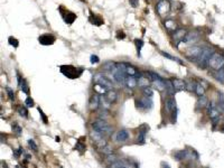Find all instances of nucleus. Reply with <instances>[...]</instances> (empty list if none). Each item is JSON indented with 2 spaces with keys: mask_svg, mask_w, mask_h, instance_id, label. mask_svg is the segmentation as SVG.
<instances>
[{
  "mask_svg": "<svg viewBox=\"0 0 224 168\" xmlns=\"http://www.w3.org/2000/svg\"><path fill=\"white\" fill-rule=\"evenodd\" d=\"M60 71H61V73L63 74L64 76H66L67 79H70V80H75V79H79V77L82 75L84 70L83 68H81V67L72 66V65H61Z\"/></svg>",
  "mask_w": 224,
  "mask_h": 168,
  "instance_id": "f257e3e1",
  "label": "nucleus"
},
{
  "mask_svg": "<svg viewBox=\"0 0 224 168\" xmlns=\"http://www.w3.org/2000/svg\"><path fill=\"white\" fill-rule=\"evenodd\" d=\"M92 128H93V130L97 131L102 136H108V134H111V132H112V127L109 126L104 120H97L93 122Z\"/></svg>",
  "mask_w": 224,
  "mask_h": 168,
  "instance_id": "f03ea898",
  "label": "nucleus"
},
{
  "mask_svg": "<svg viewBox=\"0 0 224 168\" xmlns=\"http://www.w3.org/2000/svg\"><path fill=\"white\" fill-rule=\"evenodd\" d=\"M208 65L211 66V68H213L214 71H218L220 68L224 66V57L221 54L218 53H213L212 54L211 58L208 60Z\"/></svg>",
  "mask_w": 224,
  "mask_h": 168,
  "instance_id": "7ed1b4c3",
  "label": "nucleus"
},
{
  "mask_svg": "<svg viewBox=\"0 0 224 168\" xmlns=\"http://www.w3.org/2000/svg\"><path fill=\"white\" fill-rule=\"evenodd\" d=\"M169 10H171V3L168 0H160L156 5V11L159 16H164V15L168 13Z\"/></svg>",
  "mask_w": 224,
  "mask_h": 168,
  "instance_id": "20e7f679",
  "label": "nucleus"
},
{
  "mask_svg": "<svg viewBox=\"0 0 224 168\" xmlns=\"http://www.w3.org/2000/svg\"><path fill=\"white\" fill-rule=\"evenodd\" d=\"M208 114H210V118L213 121V124H216L220 121V111L214 105L213 102H211V104H208Z\"/></svg>",
  "mask_w": 224,
  "mask_h": 168,
  "instance_id": "39448f33",
  "label": "nucleus"
},
{
  "mask_svg": "<svg viewBox=\"0 0 224 168\" xmlns=\"http://www.w3.org/2000/svg\"><path fill=\"white\" fill-rule=\"evenodd\" d=\"M136 104L141 110H148L152 107V100L149 97H141L140 100H136Z\"/></svg>",
  "mask_w": 224,
  "mask_h": 168,
  "instance_id": "423d86ee",
  "label": "nucleus"
},
{
  "mask_svg": "<svg viewBox=\"0 0 224 168\" xmlns=\"http://www.w3.org/2000/svg\"><path fill=\"white\" fill-rule=\"evenodd\" d=\"M60 11L62 13V17H63V20L67 25H71L73 24L76 19V15L72 11H68V10H64L63 8H60Z\"/></svg>",
  "mask_w": 224,
  "mask_h": 168,
  "instance_id": "0eeeda50",
  "label": "nucleus"
},
{
  "mask_svg": "<svg viewBox=\"0 0 224 168\" xmlns=\"http://www.w3.org/2000/svg\"><path fill=\"white\" fill-rule=\"evenodd\" d=\"M55 40H56V37L50 35V34H44V35L38 37L39 44L45 45V46H47V45H53L55 43Z\"/></svg>",
  "mask_w": 224,
  "mask_h": 168,
  "instance_id": "6e6552de",
  "label": "nucleus"
},
{
  "mask_svg": "<svg viewBox=\"0 0 224 168\" xmlns=\"http://www.w3.org/2000/svg\"><path fill=\"white\" fill-rule=\"evenodd\" d=\"M99 104H100V97H99V94L95 93L93 95H91L90 100H89V109L91 111H95L99 108Z\"/></svg>",
  "mask_w": 224,
  "mask_h": 168,
  "instance_id": "1a4fd4ad",
  "label": "nucleus"
},
{
  "mask_svg": "<svg viewBox=\"0 0 224 168\" xmlns=\"http://www.w3.org/2000/svg\"><path fill=\"white\" fill-rule=\"evenodd\" d=\"M17 81H18V86L24 93L28 94L29 93V87H28V84H27V81L24 79L19 73H17Z\"/></svg>",
  "mask_w": 224,
  "mask_h": 168,
  "instance_id": "9d476101",
  "label": "nucleus"
},
{
  "mask_svg": "<svg viewBox=\"0 0 224 168\" xmlns=\"http://www.w3.org/2000/svg\"><path fill=\"white\" fill-rule=\"evenodd\" d=\"M95 83L102 84L103 86L108 87L109 90H112V87H113V85H112V83H111L110 81L108 80L107 77H104V76H102V75H100V74H97V76H95Z\"/></svg>",
  "mask_w": 224,
  "mask_h": 168,
  "instance_id": "9b49d317",
  "label": "nucleus"
},
{
  "mask_svg": "<svg viewBox=\"0 0 224 168\" xmlns=\"http://www.w3.org/2000/svg\"><path fill=\"white\" fill-rule=\"evenodd\" d=\"M165 110L167 112H173L176 110V101L173 97H169L165 100Z\"/></svg>",
  "mask_w": 224,
  "mask_h": 168,
  "instance_id": "f8f14e48",
  "label": "nucleus"
},
{
  "mask_svg": "<svg viewBox=\"0 0 224 168\" xmlns=\"http://www.w3.org/2000/svg\"><path fill=\"white\" fill-rule=\"evenodd\" d=\"M202 52H203V48H201V47L198 46H193L187 49V55L193 57V58H197V57H200Z\"/></svg>",
  "mask_w": 224,
  "mask_h": 168,
  "instance_id": "ddd939ff",
  "label": "nucleus"
},
{
  "mask_svg": "<svg viewBox=\"0 0 224 168\" xmlns=\"http://www.w3.org/2000/svg\"><path fill=\"white\" fill-rule=\"evenodd\" d=\"M171 82H173V85H174L176 91L186 90V82L185 81L181 80V79H173Z\"/></svg>",
  "mask_w": 224,
  "mask_h": 168,
  "instance_id": "4468645a",
  "label": "nucleus"
},
{
  "mask_svg": "<svg viewBox=\"0 0 224 168\" xmlns=\"http://www.w3.org/2000/svg\"><path fill=\"white\" fill-rule=\"evenodd\" d=\"M198 34L197 33H195V31H191V33H188V34H186V36L184 37V39L183 40H185L187 44H193V43H195L196 40L198 39Z\"/></svg>",
  "mask_w": 224,
  "mask_h": 168,
  "instance_id": "2eb2a0df",
  "label": "nucleus"
},
{
  "mask_svg": "<svg viewBox=\"0 0 224 168\" xmlns=\"http://www.w3.org/2000/svg\"><path fill=\"white\" fill-rule=\"evenodd\" d=\"M126 85L130 89H134L138 85V79L137 76H134V75H128L127 80H126Z\"/></svg>",
  "mask_w": 224,
  "mask_h": 168,
  "instance_id": "dca6fc26",
  "label": "nucleus"
},
{
  "mask_svg": "<svg viewBox=\"0 0 224 168\" xmlns=\"http://www.w3.org/2000/svg\"><path fill=\"white\" fill-rule=\"evenodd\" d=\"M117 140L118 141H126L128 140L129 138V132H128L126 129H122V130H119L117 132Z\"/></svg>",
  "mask_w": 224,
  "mask_h": 168,
  "instance_id": "f3484780",
  "label": "nucleus"
},
{
  "mask_svg": "<svg viewBox=\"0 0 224 168\" xmlns=\"http://www.w3.org/2000/svg\"><path fill=\"white\" fill-rule=\"evenodd\" d=\"M91 13V16H90V21L93 25H95V26H101L102 24H103V19L101 18L100 16H97V15H93L92 13Z\"/></svg>",
  "mask_w": 224,
  "mask_h": 168,
  "instance_id": "a211bd4d",
  "label": "nucleus"
},
{
  "mask_svg": "<svg viewBox=\"0 0 224 168\" xmlns=\"http://www.w3.org/2000/svg\"><path fill=\"white\" fill-rule=\"evenodd\" d=\"M147 132H148V129L139 131V133H138V138H137L138 144H144L145 142H146V136H147Z\"/></svg>",
  "mask_w": 224,
  "mask_h": 168,
  "instance_id": "6ab92c4d",
  "label": "nucleus"
},
{
  "mask_svg": "<svg viewBox=\"0 0 224 168\" xmlns=\"http://www.w3.org/2000/svg\"><path fill=\"white\" fill-rule=\"evenodd\" d=\"M196 105H197V108H205L206 105H208V99L203 94V95L200 97V99L197 100Z\"/></svg>",
  "mask_w": 224,
  "mask_h": 168,
  "instance_id": "aec40b11",
  "label": "nucleus"
},
{
  "mask_svg": "<svg viewBox=\"0 0 224 168\" xmlns=\"http://www.w3.org/2000/svg\"><path fill=\"white\" fill-rule=\"evenodd\" d=\"M105 95H107V100H108V102H109V103H112V102H114V101L117 100V93H116V92H114V91H112V90H109L107 92V93H105Z\"/></svg>",
  "mask_w": 224,
  "mask_h": 168,
  "instance_id": "412c9836",
  "label": "nucleus"
},
{
  "mask_svg": "<svg viewBox=\"0 0 224 168\" xmlns=\"http://www.w3.org/2000/svg\"><path fill=\"white\" fill-rule=\"evenodd\" d=\"M17 112H18L20 117L28 118V110H27V108L25 105H18L17 107Z\"/></svg>",
  "mask_w": 224,
  "mask_h": 168,
  "instance_id": "4be33fe9",
  "label": "nucleus"
},
{
  "mask_svg": "<svg viewBox=\"0 0 224 168\" xmlns=\"http://www.w3.org/2000/svg\"><path fill=\"white\" fill-rule=\"evenodd\" d=\"M215 79L218 81V82H221V83H224V68H220V70L215 71V74H214Z\"/></svg>",
  "mask_w": 224,
  "mask_h": 168,
  "instance_id": "5701e85b",
  "label": "nucleus"
},
{
  "mask_svg": "<svg viewBox=\"0 0 224 168\" xmlns=\"http://www.w3.org/2000/svg\"><path fill=\"white\" fill-rule=\"evenodd\" d=\"M94 90L97 91V93H99V94H105L108 91H109V89L105 87V86H103L102 84L97 83L95 85H94Z\"/></svg>",
  "mask_w": 224,
  "mask_h": 168,
  "instance_id": "b1692460",
  "label": "nucleus"
},
{
  "mask_svg": "<svg viewBox=\"0 0 224 168\" xmlns=\"http://www.w3.org/2000/svg\"><path fill=\"white\" fill-rule=\"evenodd\" d=\"M174 157H175V159H176V160H182V159H185V158L188 157V152L186 150L177 151V152L174 155Z\"/></svg>",
  "mask_w": 224,
  "mask_h": 168,
  "instance_id": "393cba45",
  "label": "nucleus"
},
{
  "mask_svg": "<svg viewBox=\"0 0 224 168\" xmlns=\"http://www.w3.org/2000/svg\"><path fill=\"white\" fill-rule=\"evenodd\" d=\"M185 36H186V30L185 29H178V30H176V33L174 34V38L176 40L184 39Z\"/></svg>",
  "mask_w": 224,
  "mask_h": 168,
  "instance_id": "a878e982",
  "label": "nucleus"
},
{
  "mask_svg": "<svg viewBox=\"0 0 224 168\" xmlns=\"http://www.w3.org/2000/svg\"><path fill=\"white\" fill-rule=\"evenodd\" d=\"M138 85L140 87H147L149 85V80H148L147 77L141 75V76L138 77Z\"/></svg>",
  "mask_w": 224,
  "mask_h": 168,
  "instance_id": "bb28decb",
  "label": "nucleus"
},
{
  "mask_svg": "<svg viewBox=\"0 0 224 168\" xmlns=\"http://www.w3.org/2000/svg\"><path fill=\"white\" fill-rule=\"evenodd\" d=\"M126 73H127V75H134V76H138V74H139L136 67L130 66L128 64H127V67H126Z\"/></svg>",
  "mask_w": 224,
  "mask_h": 168,
  "instance_id": "cd10ccee",
  "label": "nucleus"
},
{
  "mask_svg": "<svg viewBox=\"0 0 224 168\" xmlns=\"http://www.w3.org/2000/svg\"><path fill=\"white\" fill-rule=\"evenodd\" d=\"M165 28L167 30L173 31V30H175L177 28V26H176V23H175L174 20H166V23H165Z\"/></svg>",
  "mask_w": 224,
  "mask_h": 168,
  "instance_id": "c85d7f7f",
  "label": "nucleus"
},
{
  "mask_svg": "<svg viewBox=\"0 0 224 168\" xmlns=\"http://www.w3.org/2000/svg\"><path fill=\"white\" fill-rule=\"evenodd\" d=\"M204 91H205V87L203 86L201 83L195 85V93L197 94L198 97H202V95L204 94Z\"/></svg>",
  "mask_w": 224,
  "mask_h": 168,
  "instance_id": "c756f323",
  "label": "nucleus"
},
{
  "mask_svg": "<svg viewBox=\"0 0 224 168\" xmlns=\"http://www.w3.org/2000/svg\"><path fill=\"white\" fill-rule=\"evenodd\" d=\"M111 167H129V165L124 161H121L120 159H118L117 161H114L111 164Z\"/></svg>",
  "mask_w": 224,
  "mask_h": 168,
  "instance_id": "7c9ffc66",
  "label": "nucleus"
},
{
  "mask_svg": "<svg viewBox=\"0 0 224 168\" xmlns=\"http://www.w3.org/2000/svg\"><path fill=\"white\" fill-rule=\"evenodd\" d=\"M13 132L17 134V136H20L21 131H23V129H21V127H20V126L17 123V122H15V123H13Z\"/></svg>",
  "mask_w": 224,
  "mask_h": 168,
  "instance_id": "2f4dec72",
  "label": "nucleus"
},
{
  "mask_svg": "<svg viewBox=\"0 0 224 168\" xmlns=\"http://www.w3.org/2000/svg\"><path fill=\"white\" fill-rule=\"evenodd\" d=\"M142 92H144L145 97H152V95H154V91L151 90L150 87H144V90H142Z\"/></svg>",
  "mask_w": 224,
  "mask_h": 168,
  "instance_id": "473e14b6",
  "label": "nucleus"
},
{
  "mask_svg": "<svg viewBox=\"0 0 224 168\" xmlns=\"http://www.w3.org/2000/svg\"><path fill=\"white\" fill-rule=\"evenodd\" d=\"M75 149L79 150L80 152H84V151H85V144H82L81 141H77L76 144H75Z\"/></svg>",
  "mask_w": 224,
  "mask_h": 168,
  "instance_id": "72a5a7b5",
  "label": "nucleus"
},
{
  "mask_svg": "<svg viewBox=\"0 0 224 168\" xmlns=\"http://www.w3.org/2000/svg\"><path fill=\"white\" fill-rule=\"evenodd\" d=\"M134 43H136V46H137V52H138V55L140 56V50L144 46V42L142 40H139V39H136L134 40Z\"/></svg>",
  "mask_w": 224,
  "mask_h": 168,
  "instance_id": "f704fd0d",
  "label": "nucleus"
},
{
  "mask_svg": "<svg viewBox=\"0 0 224 168\" xmlns=\"http://www.w3.org/2000/svg\"><path fill=\"white\" fill-rule=\"evenodd\" d=\"M101 149V151L102 152H104L105 155H110V154H112V149H111V147L109 146V144H105V146H103L102 148H100Z\"/></svg>",
  "mask_w": 224,
  "mask_h": 168,
  "instance_id": "c9c22d12",
  "label": "nucleus"
},
{
  "mask_svg": "<svg viewBox=\"0 0 224 168\" xmlns=\"http://www.w3.org/2000/svg\"><path fill=\"white\" fill-rule=\"evenodd\" d=\"M21 154H24V149L21 147H19L18 149H15V150H13V157L17 158V159L21 156Z\"/></svg>",
  "mask_w": 224,
  "mask_h": 168,
  "instance_id": "e433bc0d",
  "label": "nucleus"
},
{
  "mask_svg": "<svg viewBox=\"0 0 224 168\" xmlns=\"http://www.w3.org/2000/svg\"><path fill=\"white\" fill-rule=\"evenodd\" d=\"M6 91H7V94H8V97H9V99L11 101H13L15 99H16V97H15V93H13V91L10 89V87H6Z\"/></svg>",
  "mask_w": 224,
  "mask_h": 168,
  "instance_id": "4c0bfd02",
  "label": "nucleus"
},
{
  "mask_svg": "<svg viewBox=\"0 0 224 168\" xmlns=\"http://www.w3.org/2000/svg\"><path fill=\"white\" fill-rule=\"evenodd\" d=\"M28 146H29V147L31 148L33 150H35V151L38 150V146H37L36 142H35L33 139H29V140H28Z\"/></svg>",
  "mask_w": 224,
  "mask_h": 168,
  "instance_id": "58836bf2",
  "label": "nucleus"
},
{
  "mask_svg": "<svg viewBox=\"0 0 224 168\" xmlns=\"http://www.w3.org/2000/svg\"><path fill=\"white\" fill-rule=\"evenodd\" d=\"M8 42H9L10 45H11V46H13V47H18V45H19V42H18L16 38H13V37H9Z\"/></svg>",
  "mask_w": 224,
  "mask_h": 168,
  "instance_id": "ea45409f",
  "label": "nucleus"
},
{
  "mask_svg": "<svg viewBox=\"0 0 224 168\" xmlns=\"http://www.w3.org/2000/svg\"><path fill=\"white\" fill-rule=\"evenodd\" d=\"M25 105H26V107H28V108L34 107V100L30 97H28L26 100H25Z\"/></svg>",
  "mask_w": 224,
  "mask_h": 168,
  "instance_id": "a19ab883",
  "label": "nucleus"
},
{
  "mask_svg": "<svg viewBox=\"0 0 224 168\" xmlns=\"http://www.w3.org/2000/svg\"><path fill=\"white\" fill-rule=\"evenodd\" d=\"M163 55H164L165 57H167V58H169V60H176V62H178V63H181L182 64V62L179 60H178V58H176V57H174V56H171V55H169V54H167V53H164V52H163Z\"/></svg>",
  "mask_w": 224,
  "mask_h": 168,
  "instance_id": "79ce46f5",
  "label": "nucleus"
},
{
  "mask_svg": "<svg viewBox=\"0 0 224 168\" xmlns=\"http://www.w3.org/2000/svg\"><path fill=\"white\" fill-rule=\"evenodd\" d=\"M38 111H39V113H40V117H42V119H43V122L45 124H47V122H48V120H47V118H46V115L44 114V112L42 111V109L40 108H38Z\"/></svg>",
  "mask_w": 224,
  "mask_h": 168,
  "instance_id": "37998d69",
  "label": "nucleus"
},
{
  "mask_svg": "<svg viewBox=\"0 0 224 168\" xmlns=\"http://www.w3.org/2000/svg\"><path fill=\"white\" fill-rule=\"evenodd\" d=\"M90 60H91V63H92V64H97V63H99V62H100V58H99L97 55H92Z\"/></svg>",
  "mask_w": 224,
  "mask_h": 168,
  "instance_id": "c03bdc74",
  "label": "nucleus"
},
{
  "mask_svg": "<svg viewBox=\"0 0 224 168\" xmlns=\"http://www.w3.org/2000/svg\"><path fill=\"white\" fill-rule=\"evenodd\" d=\"M129 2H130V6L134 8H137L139 6V0H129Z\"/></svg>",
  "mask_w": 224,
  "mask_h": 168,
  "instance_id": "a18cd8bd",
  "label": "nucleus"
},
{
  "mask_svg": "<svg viewBox=\"0 0 224 168\" xmlns=\"http://www.w3.org/2000/svg\"><path fill=\"white\" fill-rule=\"evenodd\" d=\"M186 89H187L188 91H195V87H193V84H192V82H188V83H186Z\"/></svg>",
  "mask_w": 224,
  "mask_h": 168,
  "instance_id": "49530a36",
  "label": "nucleus"
}]
</instances>
